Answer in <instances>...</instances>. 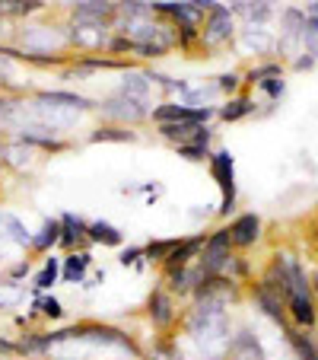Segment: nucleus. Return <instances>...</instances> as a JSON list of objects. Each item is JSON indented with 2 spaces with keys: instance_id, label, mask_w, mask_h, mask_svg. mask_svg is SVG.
I'll list each match as a JSON object with an SVG mask.
<instances>
[{
  "instance_id": "7c9ffc66",
  "label": "nucleus",
  "mask_w": 318,
  "mask_h": 360,
  "mask_svg": "<svg viewBox=\"0 0 318 360\" xmlns=\"http://www.w3.org/2000/svg\"><path fill=\"white\" fill-rule=\"evenodd\" d=\"M274 77H286V64L277 61V58H264L261 64H255V68L245 70L242 83H245V89H258L264 80H274Z\"/></svg>"
},
{
  "instance_id": "f257e3e1",
  "label": "nucleus",
  "mask_w": 318,
  "mask_h": 360,
  "mask_svg": "<svg viewBox=\"0 0 318 360\" xmlns=\"http://www.w3.org/2000/svg\"><path fill=\"white\" fill-rule=\"evenodd\" d=\"M13 45L20 51H29V55H67L74 58L70 51V39H67V20L61 22H35L26 20L20 29H16Z\"/></svg>"
},
{
  "instance_id": "2eb2a0df",
  "label": "nucleus",
  "mask_w": 318,
  "mask_h": 360,
  "mask_svg": "<svg viewBox=\"0 0 318 360\" xmlns=\"http://www.w3.org/2000/svg\"><path fill=\"white\" fill-rule=\"evenodd\" d=\"M232 48H239L245 55H255V58H271L277 51V32H271L267 26H242Z\"/></svg>"
},
{
  "instance_id": "aec40b11",
  "label": "nucleus",
  "mask_w": 318,
  "mask_h": 360,
  "mask_svg": "<svg viewBox=\"0 0 318 360\" xmlns=\"http://www.w3.org/2000/svg\"><path fill=\"white\" fill-rule=\"evenodd\" d=\"M201 274H204V271H201L197 265H188V268H169V271H159V284H163L175 300H185V303H188V297H191V290L197 287Z\"/></svg>"
},
{
  "instance_id": "a18cd8bd",
  "label": "nucleus",
  "mask_w": 318,
  "mask_h": 360,
  "mask_svg": "<svg viewBox=\"0 0 318 360\" xmlns=\"http://www.w3.org/2000/svg\"><path fill=\"white\" fill-rule=\"evenodd\" d=\"M305 16H318V0H312V4H305Z\"/></svg>"
},
{
  "instance_id": "9d476101",
  "label": "nucleus",
  "mask_w": 318,
  "mask_h": 360,
  "mask_svg": "<svg viewBox=\"0 0 318 360\" xmlns=\"http://www.w3.org/2000/svg\"><path fill=\"white\" fill-rule=\"evenodd\" d=\"M232 236H230V226H217V230L207 233V243H204V252L201 259H197V268H201L204 274H223L226 262H230L232 255Z\"/></svg>"
},
{
  "instance_id": "e433bc0d",
  "label": "nucleus",
  "mask_w": 318,
  "mask_h": 360,
  "mask_svg": "<svg viewBox=\"0 0 318 360\" xmlns=\"http://www.w3.org/2000/svg\"><path fill=\"white\" fill-rule=\"evenodd\" d=\"M213 86H217V93L223 96V99H230V96L242 93L245 83H242V74H239V70H223L220 77H213Z\"/></svg>"
},
{
  "instance_id": "bb28decb",
  "label": "nucleus",
  "mask_w": 318,
  "mask_h": 360,
  "mask_svg": "<svg viewBox=\"0 0 318 360\" xmlns=\"http://www.w3.org/2000/svg\"><path fill=\"white\" fill-rule=\"evenodd\" d=\"M118 93L134 96V99H147V102H153L156 89H153V83H150V77H147V68H140V64H137V68L124 70L121 80H118Z\"/></svg>"
},
{
  "instance_id": "dca6fc26",
  "label": "nucleus",
  "mask_w": 318,
  "mask_h": 360,
  "mask_svg": "<svg viewBox=\"0 0 318 360\" xmlns=\"http://www.w3.org/2000/svg\"><path fill=\"white\" fill-rule=\"evenodd\" d=\"M204 243H207V233H191V236H178L172 252L166 255V262L159 265V271H169V268H188L197 265L204 252Z\"/></svg>"
},
{
  "instance_id": "a211bd4d",
  "label": "nucleus",
  "mask_w": 318,
  "mask_h": 360,
  "mask_svg": "<svg viewBox=\"0 0 318 360\" xmlns=\"http://www.w3.org/2000/svg\"><path fill=\"white\" fill-rule=\"evenodd\" d=\"M67 20L74 22H105L112 26L115 16V0H67Z\"/></svg>"
},
{
  "instance_id": "8fccbe9b",
  "label": "nucleus",
  "mask_w": 318,
  "mask_h": 360,
  "mask_svg": "<svg viewBox=\"0 0 318 360\" xmlns=\"http://www.w3.org/2000/svg\"><path fill=\"white\" fill-rule=\"evenodd\" d=\"M315 239H318V226H315Z\"/></svg>"
},
{
  "instance_id": "4468645a",
  "label": "nucleus",
  "mask_w": 318,
  "mask_h": 360,
  "mask_svg": "<svg viewBox=\"0 0 318 360\" xmlns=\"http://www.w3.org/2000/svg\"><path fill=\"white\" fill-rule=\"evenodd\" d=\"M245 297L251 300V306H255L261 316H267V319L277 322V326H286V300L280 297L277 290H271V287L261 284V281H251V284L245 287Z\"/></svg>"
},
{
  "instance_id": "f8f14e48",
  "label": "nucleus",
  "mask_w": 318,
  "mask_h": 360,
  "mask_svg": "<svg viewBox=\"0 0 318 360\" xmlns=\"http://www.w3.org/2000/svg\"><path fill=\"white\" fill-rule=\"evenodd\" d=\"M150 10L175 29H201L204 22V16L191 7V0H150Z\"/></svg>"
},
{
  "instance_id": "c03bdc74",
  "label": "nucleus",
  "mask_w": 318,
  "mask_h": 360,
  "mask_svg": "<svg viewBox=\"0 0 318 360\" xmlns=\"http://www.w3.org/2000/svg\"><path fill=\"white\" fill-rule=\"evenodd\" d=\"M217 4H220V0H191V7H194V10H197V13H201V16H207L210 10L217 7Z\"/></svg>"
},
{
  "instance_id": "39448f33",
  "label": "nucleus",
  "mask_w": 318,
  "mask_h": 360,
  "mask_svg": "<svg viewBox=\"0 0 318 360\" xmlns=\"http://www.w3.org/2000/svg\"><path fill=\"white\" fill-rule=\"evenodd\" d=\"M143 319L153 328V335H178L182 319V300H175L163 284H156L143 300Z\"/></svg>"
},
{
  "instance_id": "c756f323",
  "label": "nucleus",
  "mask_w": 318,
  "mask_h": 360,
  "mask_svg": "<svg viewBox=\"0 0 318 360\" xmlns=\"http://www.w3.org/2000/svg\"><path fill=\"white\" fill-rule=\"evenodd\" d=\"M58 284H61V255L51 252V255L41 259L39 271H32V290L51 293V287H58Z\"/></svg>"
},
{
  "instance_id": "f3484780",
  "label": "nucleus",
  "mask_w": 318,
  "mask_h": 360,
  "mask_svg": "<svg viewBox=\"0 0 318 360\" xmlns=\"http://www.w3.org/2000/svg\"><path fill=\"white\" fill-rule=\"evenodd\" d=\"M61 239H58V252H77V249H89L86 245V230H89V220L83 214L74 211H64L61 217Z\"/></svg>"
},
{
  "instance_id": "6e6552de",
  "label": "nucleus",
  "mask_w": 318,
  "mask_h": 360,
  "mask_svg": "<svg viewBox=\"0 0 318 360\" xmlns=\"http://www.w3.org/2000/svg\"><path fill=\"white\" fill-rule=\"evenodd\" d=\"M45 157L39 150L26 147V143L13 141V137H0V166L4 172H13V176H35L41 169Z\"/></svg>"
},
{
  "instance_id": "49530a36",
  "label": "nucleus",
  "mask_w": 318,
  "mask_h": 360,
  "mask_svg": "<svg viewBox=\"0 0 318 360\" xmlns=\"http://www.w3.org/2000/svg\"><path fill=\"white\" fill-rule=\"evenodd\" d=\"M309 284H312V293H315V300H318V271L309 274Z\"/></svg>"
},
{
  "instance_id": "de8ad7c7",
  "label": "nucleus",
  "mask_w": 318,
  "mask_h": 360,
  "mask_svg": "<svg viewBox=\"0 0 318 360\" xmlns=\"http://www.w3.org/2000/svg\"><path fill=\"white\" fill-rule=\"evenodd\" d=\"M4 252H7V243L0 239V268H4Z\"/></svg>"
},
{
  "instance_id": "7ed1b4c3",
  "label": "nucleus",
  "mask_w": 318,
  "mask_h": 360,
  "mask_svg": "<svg viewBox=\"0 0 318 360\" xmlns=\"http://www.w3.org/2000/svg\"><path fill=\"white\" fill-rule=\"evenodd\" d=\"M239 20L226 4H217L201 22V58H217L220 51L236 45Z\"/></svg>"
},
{
  "instance_id": "a878e982",
  "label": "nucleus",
  "mask_w": 318,
  "mask_h": 360,
  "mask_svg": "<svg viewBox=\"0 0 318 360\" xmlns=\"http://www.w3.org/2000/svg\"><path fill=\"white\" fill-rule=\"evenodd\" d=\"M0 239L7 245H16V249H26L32 245V230L26 226V220L13 211H0Z\"/></svg>"
},
{
  "instance_id": "4be33fe9",
  "label": "nucleus",
  "mask_w": 318,
  "mask_h": 360,
  "mask_svg": "<svg viewBox=\"0 0 318 360\" xmlns=\"http://www.w3.org/2000/svg\"><path fill=\"white\" fill-rule=\"evenodd\" d=\"M95 259L89 249H77V252H67V255H61V284H83V281L89 278V271H93Z\"/></svg>"
},
{
  "instance_id": "f704fd0d",
  "label": "nucleus",
  "mask_w": 318,
  "mask_h": 360,
  "mask_svg": "<svg viewBox=\"0 0 318 360\" xmlns=\"http://www.w3.org/2000/svg\"><path fill=\"white\" fill-rule=\"evenodd\" d=\"M223 274H226V278H232L236 284L249 287L251 284V262L245 259L242 252H232L230 262H226V268H223Z\"/></svg>"
},
{
  "instance_id": "5701e85b",
  "label": "nucleus",
  "mask_w": 318,
  "mask_h": 360,
  "mask_svg": "<svg viewBox=\"0 0 318 360\" xmlns=\"http://www.w3.org/2000/svg\"><path fill=\"white\" fill-rule=\"evenodd\" d=\"M284 328V338L290 345L293 357L296 360H318V332L315 328H296V326H280Z\"/></svg>"
},
{
  "instance_id": "58836bf2",
  "label": "nucleus",
  "mask_w": 318,
  "mask_h": 360,
  "mask_svg": "<svg viewBox=\"0 0 318 360\" xmlns=\"http://www.w3.org/2000/svg\"><path fill=\"white\" fill-rule=\"evenodd\" d=\"M32 271H35V268H32V259H29V255H26V259H16L10 268H4V278H7L10 284H16V287H20L26 278H32Z\"/></svg>"
},
{
  "instance_id": "412c9836",
  "label": "nucleus",
  "mask_w": 318,
  "mask_h": 360,
  "mask_svg": "<svg viewBox=\"0 0 318 360\" xmlns=\"http://www.w3.org/2000/svg\"><path fill=\"white\" fill-rule=\"evenodd\" d=\"M258 115V102L251 96V89H242L239 96H230L217 105V118L223 124H236V122H245V118Z\"/></svg>"
},
{
  "instance_id": "cd10ccee",
  "label": "nucleus",
  "mask_w": 318,
  "mask_h": 360,
  "mask_svg": "<svg viewBox=\"0 0 318 360\" xmlns=\"http://www.w3.org/2000/svg\"><path fill=\"white\" fill-rule=\"evenodd\" d=\"M89 143H137L140 131L124 128V124H112V122H99L93 131L86 134Z\"/></svg>"
},
{
  "instance_id": "6ab92c4d",
  "label": "nucleus",
  "mask_w": 318,
  "mask_h": 360,
  "mask_svg": "<svg viewBox=\"0 0 318 360\" xmlns=\"http://www.w3.org/2000/svg\"><path fill=\"white\" fill-rule=\"evenodd\" d=\"M226 7L232 10V16L242 26H267L274 20V13H277L274 0H230Z\"/></svg>"
},
{
  "instance_id": "37998d69",
  "label": "nucleus",
  "mask_w": 318,
  "mask_h": 360,
  "mask_svg": "<svg viewBox=\"0 0 318 360\" xmlns=\"http://www.w3.org/2000/svg\"><path fill=\"white\" fill-rule=\"evenodd\" d=\"M303 48L318 61V32H305V35H303Z\"/></svg>"
},
{
  "instance_id": "b1692460",
  "label": "nucleus",
  "mask_w": 318,
  "mask_h": 360,
  "mask_svg": "<svg viewBox=\"0 0 318 360\" xmlns=\"http://www.w3.org/2000/svg\"><path fill=\"white\" fill-rule=\"evenodd\" d=\"M286 322L296 328H318V300L309 297H286Z\"/></svg>"
},
{
  "instance_id": "a19ab883",
  "label": "nucleus",
  "mask_w": 318,
  "mask_h": 360,
  "mask_svg": "<svg viewBox=\"0 0 318 360\" xmlns=\"http://www.w3.org/2000/svg\"><path fill=\"white\" fill-rule=\"evenodd\" d=\"M315 64H318V61H315V58H312L309 51H305V48H303V51H299V55L293 58V61L286 64V68H290L293 74H309V70H315Z\"/></svg>"
},
{
  "instance_id": "f03ea898",
  "label": "nucleus",
  "mask_w": 318,
  "mask_h": 360,
  "mask_svg": "<svg viewBox=\"0 0 318 360\" xmlns=\"http://www.w3.org/2000/svg\"><path fill=\"white\" fill-rule=\"evenodd\" d=\"M156 102L147 99H134V96H124L118 89H112L109 96H102L95 102V115L99 122H112V124H124V128H143L150 122V112H153Z\"/></svg>"
},
{
  "instance_id": "c85d7f7f",
  "label": "nucleus",
  "mask_w": 318,
  "mask_h": 360,
  "mask_svg": "<svg viewBox=\"0 0 318 360\" xmlns=\"http://www.w3.org/2000/svg\"><path fill=\"white\" fill-rule=\"evenodd\" d=\"M86 245H102V249H121L124 233L109 220H89L86 230Z\"/></svg>"
},
{
  "instance_id": "ddd939ff",
  "label": "nucleus",
  "mask_w": 318,
  "mask_h": 360,
  "mask_svg": "<svg viewBox=\"0 0 318 360\" xmlns=\"http://www.w3.org/2000/svg\"><path fill=\"white\" fill-rule=\"evenodd\" d=\"M230 236H232V249L236 252H249L255 249L264 239V220L255 211H242L236 217H230Z\"/></svg>"
},
{
  "instance_id": "3c124183",
  "label": "nucleus",
  "mask_w": 318,
  "mask_h": 360,
  "mask_svg": "<svg viewBox=\"0 0 318 360\" xmlns=\"http://www.w3.org/2000/svg\"><path fill=\"white\" fill-rule=\"evenodd\" d=\"M118 360H131V357H118Z\"/></svg>"
},
{
  "instance_id": "1a4fd4ad",
  "label": "nucleus",
  "mask_w": 318,
  "mask_h": 360,
  "mask_svg": "<svg viewBox=\"0 0 318 360\" xmlns=\"http://www.w3.org/2000/svg\"><path fill=\"white\" fill-rule=\"evenodd\" d=\"M188 300H213V303L223 306H239L245 300V287L226 278V274H201V281H197Z\"/></svg>"
},
{
  "instance_id": "79ce46f5",
  "label": "nucleus",
  "mask_w": 318,
  "mask_h": 360,
  "mask_svg": "<svg viewBox=\"0 0 318 360\" xmlns=\"http://www.w3.org/2000/svg\"><path fill=\"white\" fill-rule=\"evenodd\" d=\"M4 357H20V341L10 335H0V360Z\"/></svg>"
},
{
  "instance_id": "4c0bfd02",
  "label": "nucleus",
  "mask_w": 318,
  "mask_h": 360,
  "mask_svg": "<svg viewBox=\"0 0 318 360\" xmlns=\"http://www.w3.org/2000/svg\"><path fill=\"white\" fill-rule=\"evenodd\" d=\"M118 265L143 271V268H147V259H143V245H121V249H118Z\"/></svg>"
},
{
  "instance_id": "473e14b6",
  "label": "nucleus",
  "mask_w": 318,
  "mask_h": 360,
  "mask_svg": "<svg viewBox=\"0 0 318 360\" xmlns=\"http://www.w3.org/2000/svg\"><path fill=\"white\" fill-rule=\"evenodd\" d=\"M153 128H156L153 134L159 137V141L178 147V143L194 141V134H197V128H201V124H194V122H163V124H153Z\"/></svg>"
},
{
  "instance_id": "2f4dec72",
  "label": "nucleus",
  "mask_w": 318,
  "mask_h": 360,
  "mask_svg": "<svg viewBox=\"0 0 318 360\" xmlns=\"http://www.w3.org/2000/svg\"><path fill=\"white\" fill-rule=\"evenodd\" d=\"M150 0H115V16H112V32H121L128 22L150 16Z\"/></svg>"
},
{
  "instance_id": "72a5a7b5",
  "label": "nucleus",
  "mask_w": 318,
  "mask_h": 360,
  "mask_svg": "<svg viewBox=\"0 0 318 360\" xmlns=\"http://www.w3.org/2000/svg\"><path fill=\"white\" fill-rule=\"evenodd\" d=\"M175 239L178 236H166V239L163 236H153L150 243H143V259H147V265H156V268L163 265L166 255H169L172 245H175Z\"/></svg>"
},
{
  "instance_id": "ea45409f",
  "label": "nucleus",
  "mask_w": 318,
  "mask_h": 360,
  "mask_svg": "<svg viewBox=\"0 0 318 360\" xmlns=\"http://www.w3.org/2000/svg\"><path fill=\"white\" fill-rule=\"evenodd\" d=\"M258 89H261V93L267 96V102L274 105V102L284 99V93H286V80H284V77H274V80H264Z\"/></svg>"
},
{
  "instance_id": "603ef678",
  "label": "nucleus",
  "mask_w": 318,
  "mask_h": 360,
  "mask_svg": "<svg viewBox=\"0 0 318 360\" xmlns=\"http://www.w3.org/2000/svg\"><path fill=\"white\" fill-rule=\"evenodd\" d=\"M315 332H318V328H315Z\"/></svg>"
},
{
  "instance_id": "0eeeda50",
  "label": "nucleus",
  "mask_w": 318,
  "mask_h": 360,
  "mask_svg": "<svg viewBox=\"0 0 318 360\" xmlns=\"http://www.w3.org/2000/svg\"><path fill=\"white\" fill-rule=\"evenodd\" d=\"M303 26H305V10L303 7H284L280 10V32H277V51L274 58L290 64L293 58L303 51Z\"/></svg>"
},
{
  "instance_id": "393cba45",
  "label": "nucleus",
  "mask_w": 318,
  "mask_h": 360,
  "mask_svg": "<svg viewBox=\"0 0 318 360\" xmlns=\"http://www.w3.org/2000/svg\"><path fill=\"white\" fill-rule=\"evenodd\" d=\"M58 239H61V220L45 217L39 226V233H32V245H29V259H45L51 252H58Z\"/></svg>"
},
{
  "instance_id": "423d86ee",
  "label": "nucleus",
  "mask_w": 318,
  "mask_h": 360,
  "mask_svg": "<svg viewBox=\"0 0 318 360\" xmlns=\"http://www.w3.org/2000/svg\"><path fill=\"white\" fill-rule=\"evenodd\" d=\"M112 26L105 22H74L67 20V39L74 55H105L112 41Z\"/></svg>"
},
{
  "instance_id": "9b49d317",
  "label": "nucleus",
  "mask_w": 318,
  "mask_h": 360,
  "mask_svg": "<svg viewBox=\"0 0 318 360\" xmlns=\"http://www.w3.org/2000/svg\"><path fill=\"white\" fill-rule=\"evenodd\" d=\"M32 102L67 109V112H77V115H95V102L99 99H93L86 93H77V89H35Z\"/></svg>"
},
{
  "instance_id": "c9c22d12",
  "label": "nucleus",
  "mask_w": 318,
  "mask_h": 360,
  "mask_svg": "<svg viewBox=\"0 0 318 360\" xmlns=\"http://www.w3.org/2000/svg\"><path fill=\"white\" fill-rule=\"evenodd\" d=\"M185 163H207L210 153H213V143H201V141H188V143H178L172 147Z\"/></svg>"
},
{
  "instance_id": "20e7f679",
  "label": "nucleus",
  "mask_w": 318,
  "mask_h": 360,
  "mask_svg": "<svg viewBox=\"0 0 318 360\" xmlns=\"http://www.w3.org/2000/svg\"><path fill=\"white\" fill-rule=\"evenodd\" d=\"M207 169L210 179L217 182L220 188V207H217V217L220 220H230L236 217V207H239V185H236V157H232L226 147L213 150L207 160Z\"/></svg>"
},
{
  "instance_id": "09e8293b",
  "label": "nucleus",
  "mask_w": 318,
  "mask_h": 360,
  "mask_svg": "<svg viewBox=\"0 0 318 360\" xmlns=\"http://www.w3.org/2000/svg\"><path fill=\"white\" fill-rule=\"evenodd\" d=\"M4 360H22V357H4Z\"/></svg>"
}]
</instances>
